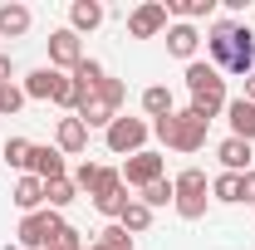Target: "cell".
<instances>
[{
    "label": "cell",
    "instance_id": "603a6c76",
    "mask_svg": "<svg viewBox=\"0 0 255 250\" xmlns=\"http://www.w3.org/2000/svg\"><path fill=\"white\" fill-rule=\"evenodd\" d=\"M162 5H167V20H182V25H191V20L211 15V5H216V0H162Z\"/></svg>",
    "mask_w": 255,
    "mask_h": 250
},
{
    "label": "cell",
    "instance_id": "e0dca14e",
    "mask_svg": "<svg viewBox=\"0 0 255 250\" xmlns=\"http://www.w3.org/2000/svg\"><path fill=\"white\" fill-rule=\"evenodd\" d=\"M30 25H34L30 5H20V0H5V5H0V34H5V39L30 34Z\"/></svg>",
    "mask_w": 255,
    "mask_h": 250
},
{
    "label": "cell",
    "instance_id": "74e56055",
    "mask_svg": "<svg viewBox=\"0 0 255 250\" xmlns=\"http://www.w3.org/2000/svg\"><path fill=\"white\" fill-rule=\"evenodd\" d=\"M49 250H59V246H49Z\"/></svg>",
    "mask_w": 255,
    "mask_h": 250
},
{
    "label": "cell",
    "instance_id": "d4e9b609",
    "mask_svg": "<svg viewBox=\"0 0 255 250\" xmlns=\"http://www.w3.org/2000/svg\"><path fill=\"white\" fill-rule=\"evenodd\" d=\"M118 226H123L128 236H142V231L152 226V211H147V206H142V201L132 196V201H128V211H123V216H118Z\"/></svg>",
    "mask_w": 255,
    "mask_h": 250
},
{
    "label": "cell",
    "instance_id": "44dd1931",
    "mask_svg": "<svg viewBox=\"0 0 255 250\" xmlns=\"http://www.w3.org/2000/svg\"><path fill=\"white\" fill-rule=\"evenodd\" d=\"M142 113L157 123V118H172L177 113V103H172V89L167 84H152V89H142Z\"/></svg>",
    "mask_w": 255,
    "mask_h": 250
},
{
    "label": "cell",
    "instance_id": "5bb4252c",
    "mask_svg": "<svg viewBox=\"0 0 255 250\" xmlns=\"http://www.w3.org/2000/svg\"><path fill=\"white\" fill-rule=\"evenodd\" d=\"M231 34H236V20H216L206 30V54H211V64L221 74H226V64H231Z\"/></svg>",
    "mask_w": 255,
    "mask_h": 250
},
{
    "label": "cell",
    "instance_id": "1f68e13d",
    "mask_svg": "<svg viewBox=\"0 0 255 250\" xmlns=\"http://www.w3.org/2000/svg\"><path fill=\"white\" fill-rule=\"evenodd\" d=\"M20 108H25V89L0 84V113H20Z\"/></svg>",
    "mask_w": 255,
    "mask_h": 250
},
{
    "label": "cell",
    "instance_id": "cb8c5ba5",
    "mask_svg": "<svg viewBox=\"0 0 255 250\" xmlns=\"http://www.w3.org/2000/svg\"><path fill=\"white\" fill-rule=\"evenodd\" d=\"M74 196H79L74 177H59V182H44V206H49V211H64V206H69Z\"/></svg>",
    "mask_w": 255,
    "mask_h": 250
},
{
    "label": "cell",
    "instance_id": "f546056e",
    "mask_svg": "<svg viewBox=\"0 0 255 250\" xmlns=\"http://www.w3.org/2000/svg\"><path fill=\"white\" fill-rule=\"evenodd\" d=\"M113 191H123V172L118 167H98V182H94V201H103V196H113Z\"/></svg>",
    "mask_w": 255,
    "mask_h": 250
},
{
    "label": "cell",
    "instance_id": "ba28073f",
    "mask_svg": "<svg viewBox=\"0 0 255 250\" xmlns=\"http://www.w3.org/2000/svg\"><path fill=\"white\" fill-rule=\"evenodd\" d=\"M79 64H84V44H79V34L69 30V25H64V30H54V34H49V69L74 74Z\"/></svg>",
    "mask_w": 255,
    "mask_h": 250
},
{
    "label": "cell",
    "instance_id": "4316f807",
    "mask_svg": "<svg viewBox=\"0 0 255 250\" xmlns=\"http://www.w3.org/2000/svg\"><path fill=\"white\" fill-rule=\"evenodd\" d=\"M89 250H132V236L113 221V226H103V231L94 236V246H89Z\"/></svg>",
    "mask_w": 255,
    "mask_h": 250
},
{
    "label": "cell",
    "instance_id": "d6986e66",
    "mask_svg": "<svg viewBox=\"0 0 255 250\" xmlns=\"http://www.w3.org/2000/svg\"><path fill=\"white\" fill-rule=\"evenodd\" d=\"M10 201H15V206H20L25 216H30V211H44V182L25 172V177L15 182V191H10Z\"/></svg>",
    "mask_w": 255,
    "mask_h": 250
},
{
    "label": "cell",
    "instance_id": "f1b7e54d",
    "mask_svg": "<svg viewBox=\"0 0 255 250\" xmlns=\"http://www.w3.org/2000/svg\"><path fill=\"white\" fill-rule=\"evenodd\" d=\"M30 152H34L30 137H10V142H5V167H20V172H30Z\"/></svg>",
    "mask_w": 255,
    "mask_h": 250
},
{
    "label": "cell",
    "instance_id": "2e32d148",
    "mask_svg": "<svg viewBox=\"0 0 255 250\" xmlns=\"http://www.w3.org/2000/svg\"><path fill=\"white\" fill-rule=\"evenodd\" d=\"M74 118H79L84 127H103V132H108V123L118 118V108H113L103 94H89L84 103H79V113H74Z\"/></svg>",
    "mask_w": 255,
    "mask_h": 250
},
{
    "label": "cell",
    "instance_id": "52a82bcc",
    "mask_svg": "<svg viewBox=\"0 0 255 250\" xmlns=\"http://www.w3.org/2000/svg\"><path fill=\"white\" fill-rule=\"evenodd\" d=\"M128 34L132 39H157V34H167V5L162 0H142L128 15Z\"/></svg>",
    "mask_w": 255,
    "mask_h": 250
},
{
    "label": "cell",
    "instance_id": "ac0fdd59",
    "mask_svg": "<svg viewBox=\"0 0 255 250\" xmlns=\"http://www.w3.org/2000/svg\"><path fill=\"white\" fill-rule=\"evenodd\" d=\"M103 15H108V10H103L98 0H74V5H69V30H74V34H89V30L103 25Z\"/></svg>",
    "mask_w": 255,
    "mask_h": 250
},
{
    "label": "cell",
    "instance_id": "d590c367",
    "mask_svg": "<svg viewBox=\"0 0 255 250\" xmlns=\"http://www.w3.org/2000/svg\"><path fill=\"white\" fill-rule=\"evenodd\" d=\"M0 84H10V54H0Z\"/></svg>",
    "mask_w": 255,
    "mask_h": 250
},
{
    "label": "cell",
    "instance_id": "7402d4cb",
    "mask_svg": "<svg viewBox=\"0 0 255 250\" xmlns=\"http://www.w3.org/2000/svg\"><path fill=\"white\" fill-rule=\"evenodd\" d=\"M69 79L79 84V94L89 98V94H98V89H103V79H108V74H103V64H98V59H89V54H84V64H79Z\"/></svg>",
    "mask_w": 255,
    "mask_h": 250
},
{
    "label": "cell",
    "instance_id": "5b68a950",
    "mask_svg": "<svg viewBox=\"0 0 255 250\" xmlns=\"http://www.w3.org/2000/svg\"><path fill=\"white\" fill-rule=\"evenodd\" d=\"M59 226H64V216L59 211H30V216H20V231H15V246L20 250H49L54 246V236H59Z\"/></svg>",
    "mask_w": 255,
    "mask_h": 250
},
{
    "label": "cell",
    "instance_id": "4dcf8cb0",
    "mask_svg": "<svg viewBox=\"0 0 255 250\" xmlns=\"http://www.w3.org/2000/svg\"><path fill=\"white\" fill-rule=\"evenodd\" d=\"M54 103H59V108H69V113H79V103H84L79 84H74L69 74H59V84H54Z\"/></svg>",
    "mask_w": 255,
    "mask_h": 250
},
{
    "label": "cell",
    "instance_id": "f35d334b",
    "mask_svg": "<svg viewBox=\"0 0 255 250\" xmlns=\"http://www.w3.org/2000/svg\"><path fill=\"white\" fill-rule=\"evenodd\" d=\"M84 250H89V246H84Z\"/></svg>",
    "mask_w": 255,
    "mask_h": 250
},
{
    "label": "cell",
    "instance_id": "277c9868",
    "mask_svg": "<svg viewBox=\"0 0 255 250\" xmlns=\"http://www.w3.org/2000/svg\"><path fill=\"white\" fill-rule=\"evenodd\" d=\"M147 137H152V123L147 118H113L108 132H103V142H108V152L118 157H132V152H147Z\"/></svg>",
    "mask_w": 255,
    "mask_h": 250
},
{
    "label": "cell",
    "instance_id": "7c38bea8",
    "mask_svg": "<svg viewBox=\"0 0 255 250\" xmlns=\"http://www.w3.org/2000/svg\"><path fill=\"white\" fill-rule=\"evenodd\" d=\"M216 157H221V172H236V177H246L255 162V147L251 142H241V137H226L221 147H216Z\"/></svg>",
    "mask_w": 255,
    "mask_h": 250
},
{
    "label": "cell",
    "instance_id": "4fadbf2b",
    "mask_svg": "<svg viewBox=\"0 0 255 250\" xmlns=\"http://www.w3.org/2000/svg\"><path fill=\"white\" fill-rule=\"evenodd\" d=\"M30 177H39V182H59V177H69V172H64V152H59V147H39V142H34Z\"/></svg>",
    "mask_w": 255,
    "mask_h": 250
},
{
    "label": "cell",
    "instance_id": "8992f818",
    "mask_svg": "<svg viewBox=\"0 0 255 250\" xmlns=\"http://www.w3.org/2000/svg\"><path fill=\"white\" fill-rule=\"evenodd\" d=\"M118 172H123V187H137V191H142V187H152V182L167 177V162H162V152H132Z\"/></svg>",
    "mask_w": 255,
    "mask_h": 250
},
{
    "label": "cell",
    "instance_id": "484cf974",
    "mask_svg": "<svg viewBox=\"0 0 255 250\" xmlns=\"http://www.w3.org/2000/svg\"><path fill=\"white\" fill-rule=\"evenodd\" d=\"M147 211H157V206H172L177 201V187H172V177H162V182H152V187H142V196H137Z\"/></svg>",
    "mask_w": 255,
    "mask_h": 250
},
{
    "label": "cell",
    "instance_id": "3957f363",
    "mask_svg": "<svg viewBox=\"0 0 255 250\" xmlns=\"http://www.w3.org/2000/svg\"><path fill=\"white\" fill-rule=\"evenodd\" d=\"M172 187H177L172 211H177L182 221H201V216H206V201H211V182H206V172L187 167V172H177V177H172Z\"/></svg>",
    "mask_w": 255,
    "mask_h": 250
},
{
    "label": "cell",
    "instance_id": "9c48e42d",
    "mask_svg": "<svg viewBox=\"0 0 255 250\" xmlns=\"http://www.w3.org/2000/svg\"><path fill=\"white\" fill-rule=\"evenodd\" d=\"M226 74H241V79L255 74V34H251V25H236V34H231V64H226Z\"/></svg>",
    "mask_w": 255,
    "mask_h": 250
},
{
    "label": "cell",
    "instance_id": "8fae6325",
    "mask_svg": "<svg viewBox=\"0 0 255 250\" xmlns=\"http://www.w3.org/2000/svg\"><path fill=\"white\" fill-rule=\"evenodd\" d=\"M196 49H201V34H196V25H182V20H172L167 25V54L172 59H196Z\"/></svg>",
    "mask_w": 255,
    "mask_h": 250
},
{
    "label": "cell",
    "instance_id": "83f0119b",
    "mask_svg": "<svg viewBox=\"0 0 255 250\" xmlns=\"http://www.w3.org/2000/svg\"><path fill=\"white\" fill-rule=\"evenodd\" d=\"M211 196H216L221 206H236V201H241V177H236V172H221V177L211 182Z\"/></svg>",
    "mask_w": 255,
    "mask_h": 250
},
{
    "label": "cell",
    "instance_id": "30bf717a",
    "mask_svg": "<svg viewBox=\"0 0 255 250\" xmlns=\"http://www.w3.org/2000/svg\"><path fill=\"white\" fill-rule=\"evenodd\" d=\"M226 118H231V137L255 147V103L251 98H226Z\"/></svg>",
    "mask_w": 255,
    "mask_h": 250
},
{
    "label": "cell",
    "instance_id": "8d00e7d4",
    "mask_svg": "<svg viewBox=\"0 0 255 250\" xmlns=\"http://www.w3.org/2000/svg\"><path fill=\"white\" fill-rule=\"evenodd\" d=\"M241 98H251V103H255V74L246 79V94H241Z\"/></svg>",
    "mask_w": 255,
    "mask_h": 250
},
{
    "label": "cell",
    "instance_id": "6da1fadb",
    "mask_svg": "<svg viewBox=\"0 0 255 250\" xmlns=\"http://www.w3.org/2000/svg\"><path fill=\"white\" fill-rule=\"evenodd\" d=\"M187 94H191L187 108L206 127H211V118H221V113H226V79H221L216 64H206V59H191L187 64Z\"/></svg>",
    "mask_w": 255,
    "mask_h": 250
},
{
    "label": "cell",
    "instance_id": "836d02e7",
    "mask_svg": "<svg viewBox=\"0 0 255 250\" xmlns=\"http://www.w3.org/2000/svg\"><path fill=\"white\" fill-rule=\"evenodd\" d=\"M98 94L108 98V103H113V108H123V98H128V89H123V79H103V89H98Z\"/></svg>",
    "mask_w": 255,
    "mask_h": 250
},
{
    "label": "cell",
    "instance_id": "7a4b0ae2",
    "mask_svg": "<svg viewBox=\"0 0 255 250\" xmlns=\"http://www.w3.org/2000/svg\"><path fill=\"white\" fill-rule=\"evenodd\" d=\"M152 132H157L172 152H201V147H206V123H201L191 108H177L172 118H157Z\"/></svg>",
    "mask_w": 255,
    "mask_h": 250
},
{
    "label": "cell",
    "instance_id": "e575fe53",
    "mask_svg": "<svg viewBox=\"0 0 255 250\" xmlns=\"http://www.w3.org/2000/svg\"><path fill=\"white\" fill-rule=\"evenodd\" d=\"M241 201H255V167L241 177Z\"/></svg>",
    "mask_w": 255,
    "mask_h": 250
},
{
    "label": "cell",
    "instance_id": "ffe728a7",
    "mask_svg": "<svg viewBox=\"0 0 255 250\" xmlns=\"http://www.w3.org/2000/svg\"><path fill=\"white\" fill-rule=\"evenodd\" d=\"M54 84H59V69H34V74H25V98H34V103H54Z\"/></svg>",
    "mask_w": 255,
    "mask_h": 250
},
{
    "label": "cell",
    "instance_id": "9a60e30c",
    "mask_svg": "<svg viewBox=\"0 0 255 250\" xmlns=\"http://www.w3.org/2000/svg\"><path fill=\"white\" fill-rule=\"evenodd\" d=\"M54 147H59V152H69V157H79L84 147H89V127L79 123L74 113H69V118H59V127H54Z\"/></svg>",
    "mask_w": 255,
    "mask_h": 250
},
{
    "label": "cell",
    "instance_id": "d6a6232c",
    "mask_svg": "<svg viewBox=\"0 0 255 250\" xmlns=\"http://www.w3.org/2000/svg\"><path fill=\"white\" fill-rule=\"evenodd\" d=\"M94 182H98V162H84V167H74V187H79V191H94Z\"/></svg>",
    "mask_w": 255,
    "mask_h": 250
}]
</instances>
